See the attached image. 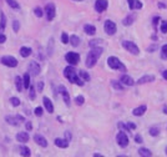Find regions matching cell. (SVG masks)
I'll use <instances>...</instances> for the list:
<instances>
[{
	"label": "cell",
	"mask_w": 167,
	"mask_h": 157,
	"mask_svg": "<svg viewBox=\"0 0 167 157\" xmlns=\"http://www.w3.org/2000/svg\"><path fill=\"white\" fill-rule=\"evenodd\" d=\"M161 32H164V34L167 32V21H162L161 23Z\"/></svg>",
	"instance_id": "46"
},
{
	"label": "cell",
	"mask_w": 167,
	"mask_h": 157,
	"mask_svg": "<svg viewBox=\"0 0 167 157\" xmlns=\"http://www.w3.org/2000/svg\"><path fill=\"white\" fill-rule=\"evenodd\" d=\"M43 102H44V107L46 109V111L49 114H52L54 112V105H52V102L51 100H50L49 97H43Z\"/></svg>",
	"instance_id": "14"
},
{
	"label": "cell",
	"mask_w": 167,
	"mask_h": 157,
	"mask_svg": "<svg viewBox=\"0 0 167 157\" xmlns=\"http://www.w3.org/2000/svg\"><path fill=\"white\" fill-rule=\"evenodd\" d=\"M127 125H128V127H130L131 130H135V129H136V125H135L133 122H131V121H128V122H127Z\"/></svg>",
	"instance_id": "53"
},
{
	"label": "cell",
	"mask_w": 167,
	"mask_h": 157,
	"mask_svg": "<svg viewBox=\"0 0 167 157\" xmlns=\"http://www.w3.org/2000/svg\"><path fill=\"white\" fill-rule=\"evenodd\" d=\"M34 141L39 145V146L41 147H48V141H46V138L44 137V136H41L39 134H36L34 135Z\"/></svg>",
	"instance_id": "13"
},
{
	"label": "cell",
	"mask_w": 167,
	"mask_h": 157,
	"mask_svg": "<svg viewBox=\"0 0 167 157\" xmlns=\"http://www.w3.org/2000/svg\"><path fill=\"white\" fill-rule=\"evenodd\" d=\"M107 65L110 66L111 69H114V70H119V71L126 72V66L121 63L120 59H117L116 56H110V57H108V59H107Z\"/></svg>",
	"instance_id": "3"
},
{
	"label": "cell",
	"mask_w": 167,
	"mask_h": 157,
	"mask_svg": "<svg viewBox=\"0 0 167 157\" xmlns=\"http://www.w3.org/2000/svg\"><path fill=\"white\" fill-rule=\"evenodd\" d=\"M12 30L15 32H18L20 30V24H19L18 20H14V21H12Z\"/></svg>",
	"instance_id": "41"
},
{
	"label": "cell",
	"mask_w": 167,
	"mask_h": 157,
	"mask_svg": "<svg viewBox=\"0 0 167 157\" xmlns=\"http://www.w3.org/2000/svg\"><path fill=\"white\" fill-rule=\"evenodd\" d=\"M23 85L25 89L30 87V74L29 72H25L24 76H23Z\"/></svg>",
	"instance_id": "23"
},
{
	"label": "cell",
	"mask_w": 167,
	"mask_h": 157,
	"mask_svg": "<svg viewBox=\"0 0 167 157\" xmlns=\"http://www.w3.org/2000/svg\"><path fill=\"white\" fill-rule=\"evenodd\" d=\"M75 102H76V105L81 106V105H84V102H85V97H84L82 95H79V96L75 97Z\"/></svg>",
	"instance_id": "34"
},
{
	"label": "cell",
	"mask_w": 167,
	"mask_h": 157,
	"mask_svg": "<svg viewBox=\"0 0 167 157\" xmlns=\"http://www.w3.org/2000/svg\"><path fill=\"white\" fill-rule=\"evenodd\" d=\"M74 1H84V0H74Z\"/></svg>",
	"instance_id": "60"
},
{
	"label": "cell",
	"mask_w": 167,
	"mask_h": 157,
	"mask_svg": "<svg viewBox=\"0 0 167 157\" xmlns=\"http://www.w3.org/2000/svg\"><path fill=\"white\" fill-rule=\"evenodd\" d=\"M165 151H166V155H167V147H166V150H165Z\"/></svg>",
	"instance_id": "61"
},
{
	"label": "cell",
	"mask_w": 167,
	"mask_h": 157,
	"mask_svg": "<svg viewBox=\"0 0 167 157\" xmlns=\"http://www.w3.org/2000/svg\"><path fill=\"white\" fill-rule=\"evenodd\" d=\"M43 87H44V82H43V81H40V82H39V85H37V91L41 92V91H43Z\"/></svg>",
	"instance_id": "51"
},
{
	"label": "cell",
	"mask_w": 167,
	"mask_h": 157,
	"mask_svg": "<svg viewBox=\"0 0 167 157\" xmlns=\"http://www.w3.org/2000/svg\"><path fill=\"white\" fill-rule=\"evenodd\" d=\"M158 49V45L157 44H152V45H150V46L147 48V51L148 52H153L155 50H157Z\"/></svg>",
	"instance_id": "44"
},
{
	"label": "cell",
	"mask_w": 167,
	"mask_h": 157,
	"mask_svg": "<svg viewBox=\"0 0 167 157\" xmlns=\"http://www.w3.org/2000/svg\"><path fill=\"white\" fill-rule=\"evenodd\" d=\"M6 41V36L4 35V34H1V32H0V44H4Z\"/></svg>",
	"instance_id": "50"
},
{
	"label": "cell",
	"mask_w": 167,
	"mask_h": 157,
	"mask_svg": "<svg viewBox=\"0 0 167 157\" xmlns=\"http://www.w3.org/2000/svg\"><path fill=\"white\" fill-rule=\"evenodd\" d=\"M57 92H59L61 96H62V98H64V102L66 105H70V96H69V92H68V90L65 89V86H62V85H60L59 87H57Z\"/></svg>",
	"instance_id": "12"
},
{
	"label": "cell",
	"mask_w": 167,
	"mask_h": 157,
	"mask_svg": "<svg viewBox=\"0 0 167 157\" xmlns=\"http://www.w3.org/2000/svg\"><path fill=\"white\" fill-rule=\"evenodd\" d=\"M25 127H26V130H28V131H31V130H32V125H31V122H26V123H25Z\"/></svg>",
	"instance_id": "52"
},
{
	"label": "cell",
	"mask_w": 167,
	"mask_h": 157,
	"mask_svg": "<svg viewBox=\"0 0 167 157\" xmlns=\"http://www.w3.org/2000/svg\"><path fill=\"white\" fill-rule=\"evenodd\" d=\"M84 31H85L87 35H95L96 34V28L94 25H90V24H86V25L84 26Z\"/></svg>",
	"instance_id": "21"
},
{
	"label": "cell",
	"mask_w": 167,
	"mask_h": 157,
	"mask_svg": "<svg viewBox=\"0 0 167 157\" xmlns=\"http://www.w3.org/2000/svg\"><path fill=\"white\" fill-rule=\"evenodd\" d=\"M16 140H18L19 142H28L29 141V134L28 132H19L18 135H16Z\"/></svg>",
	"instance_id": "19"
},
{
	"label": "cell",
	"mask_w": 167,
	"mask_h": 157,
	"mask_svg": "<svg viewBox=\"0 0 167 157\" xmlns=\"http://www.w3.org/2000/svg\"><path fill=\"white\" fill-rule=\"evenodd\" d=\"M65 59L70 65H72V66L77 65L79 63H80V55H79L77 52H74V51H69L65 55Z\"/></svg>",
	"instance_id": "6"
},
{
	"label": "cell",
	"mask_w": 167,
	"mask_h": 157,
	"mask_svg": "<svg viewBox=\"0 0 167 157\" xmlns=\"http://www.w3.org/2000/svg\"><path fill=\"white\" fill-rule=\"evenodd\" d=\"M108 6V1L107 0H96L95 1V10L97 13H104Z\"/></svg>",
	"instance_id": "10"
},
{
	"label": "cell",
	"mask_w": 167,
	"mask_h": 157,
	"mask_svg": "<svg viewBox=\"0 0 167 157\" xmlns=\"http://www.w3.org/2000/svg\"><path fill=\"white\" fill-rule=\"evenodd\" d=\"M162 110H164V114L167 115V105H165V106H164V109H162Z\"/></svg>",
	"instance_id": "57"
},
{
	"label": "cell",
	"mask_w": 167,
	"mask_h": 157,
	"mask_svg": "<svg viewBox=\"0 0 167 157\" xmlns=\"http://www.w3.org/2000/svg\"><path fill=\"white\" fill-rule=\"evenodd\" d=\"M31 48H28V46H23L21 49H20V55H21L23 57H28V56H30L31 55Z\"/></svg>",
	"instance_id": "22"
},
{
	"label": "cell",
	"mask_w": 167,
	"mask_h": 157,
	"mask_svg": "<svg viewBox=\"0 0 167 157\" xmlns=\"http://www.w3.org/2000/svg\"><path fill=\"white\" fill-rule=\"evenodd\" d=\"M161 57L164 60H167V44L161 48Z\"/></svg>",
	"instance_id": "37"
},
{
	"label": "cell",
	"mask_w": 167,
	"mask_h": 157,
	"mask_svg": "<svg viewBox=\"0 0 167 157\" xmlns=\"http://www.w3.org/2000/svg\"><path fill=\"white\" fill-rule=\"evenodd\" d=\"M135 21V16L133 15H128L127 18H125L124 19V21H122V24L125 26H130V25H132V23Z\"/></svg>",
	"instance_id": "27"
},
{
	"label": "cell",
	"mask_w": 167,
	"mask_h": 157,
	"mask_svg": "<svg viewBox=\"0 0 167 157\" xmlns=\"http://www.w3.org/2000/svg\"><path fill=\"white\" fill-rule=\"evenodd\" d=\"M116 29H117V26H116V24L112 20H106L104 23V30H105L107 35H114L116 32Z\"/></svg>",
	"instance_id": "9"
},
{
	"label": "cell",
	"mask_w": 167,
	"mask_h": 157,
	"mask_svg": "<svg viewBox=\"0 0 167 157\" xmlns=\"http://www.w3.org/2000/svg\"><path fill=\"white\" fill-rule=\"evenodd\" d=\"M135 141H136V143H142L144 142L142 136H141V135H136L135 136Z\"/></svg>",
	"instance_id": "48"
},
{
	"label": "cell",
	"mask_w": 167,
	"mask_h": 157,
	"mask_svg": "<svg viewBox=\"0 0 167 157\" xmlns=\"http://www.w3.org/2000/svg\"><path fill=\"white\" fill-rule=\"evenodd\" d=\"M122 48L125 49V50H127L128 52H131L132 55H139V54H140L139 46H137L133 41H128V40L122 41Z\"/></svg>",
	"instance_id": "4"
},
{
	"label": "cell",
	"mask_w": 167,
	"mask_h": 157,
	"mask_svg": "<svg viewBox=\"0 0 167 157\" xmlns=\"http://www.w3.org/2000/svg\"><path fill=\"white\" fill-rule=\"evenodd\" d=\"M162 76H164V78H166V80H167V70H165V71L162 72Z\"/></svg>",
	"instance_id": "56"
},
{
	"label": "cell",
	"mask_w": 167,
	"mask_h": 157,
	"mask_svg": "<svg viewBox=\"0 0 167 157\" xmlns=\"http://www.w3.org/2000/svg\"><path fill=\"white\" fill-rule=\"evenodd\" d=\"M36 96V94H35V89H34V86H30V98L31 100H34Z\"/></svg>",
	"instance_id": "47"
},
{
	"label": "cell",
	"mask_w": 167,
	"mask_h": 157,
	"mask_svg": "<svg viewBox=\"0 0 167 157\" xmlns=\"http://www.w3.org/2000/svg\"><path fill=\"white\" fill-rule=\"evenodd\" d=\"M0 63L4 66H8V67H15V66H18V60H16L14 56H10V55L3 56L1 59H0Z\"/></svg>",
	"instance_id": "5"
},
{
	"label": "cell",
	"mask_w": 167,
	"mask_h": 157,
	"mask_svg": "<svg viewBox=\"0 0 167 157\" xmlns=\"http://www.w3.org/2000/svg\"><path fill=\"white\" fill-rule=\"evenodd\" d=\"M139 155L142 156V157H151L152 156V152L148 150V148H145V147H141L139 150Z\"/></svg>",
	"instance_id": "25"
},
{
	"label": "cell",
	"mask_w": 167,
	"mask_h": 157,
	"mask_svg": "<svg viewBox=\"0 0 167 157\" xmlns=\"http://www.w3.org/2000/svg\"><path fill=\"white\" fill-rule=\"evenodd\" d=\"M55 146L60 147V148H66L69 147V141L68 140H64V138H55Z\"/></svg>",
	"instance_id": "18"
},
{
	"label": "cell",
	"mask_w": 167,
	"mask_h": 157,
	"mask_svg": "<svg viewBox=\"0 0 167 157\" xmlns=\"http://www.w3.org/2000/svg\"><path fill=\"white\" fill-rule=\"evenodd\" d=\"M5 121L9 123V125H11V126H18L19 125L18 116H6L5 117Z\"/></svg>",
	"instance_id": "20"
},
{
	"label": "cell",
	"mask_w": 167,
	"mask_h": 157,
	"mask_svg": "<svg viewBox=\"0 0 167 157\" xmlns=\"http://www.w3.org/2000/svg\"><path fill=\"white\" fill-rule=\"evenodd\" d=\"M34 14H35V16H37V18H41V16H43V10H41L40 6H36L35 8V9H34Z\"/></svg>",
	"instance_id": "40"
},
{
	"label": "cell",
	"mask_w": 167,
	"mask_h": 157,
	"mask_svg": "<svg viewBox=\"0 0 167 157\" xmlns=\"http://www.w3.org/2000/svg\"><path fill=\"white\" fill-rule=\"evenodd\" d=\"M153 81H155V76L153 75H144L142 77H140L137 80V84L144 85V84H147V82H153Z\"/></svg>",
	"instance_id": "16"
},
{
	"label": "cell",
	"mask_w": 167,
	"mask_h": 157,
	"mask_svg": "<svg viewBox=\"0 0 167 157\" xmlns=\"http://www.w3.org/2000/svg\"><path fill=\"white\" fill-rule=\"evenodd\" d=\"M10 104L14 107H16V106L20 105V100H19L18 97H10Z\"/></svg>",
	"instance_id": "39"
},
{
	"label": "cell",
	"mask_w": 167,
	"mask_h": 157,
	"mask_svg": "<svg viewBox=\"0 0 167 157\" xmlns=\"http://www.w3.org/2000/svg\"><path fill=\"white\" fill-rule=\"evenodd\" d=\"M117 126H119V129L121 131H125V132H131V129L128 127L127 123H125V122H119L117 123Z\"/></svg>",
	"instance_id": "31"
},
{
	"label": "cell",
	"mask_w": 167,
	"mask_h": 157,
	"mask_svg": "<svg viewBox=\"0 0 167 157\" xmlns=\"http://www.w3.org/2000/svg\"><path fill=\"white\" fill-rule=\"evenodd\" d=\"M6 3L9 4V6L12 8V9H19V8H20L19 3L16 1V0H6Z\"/></svg>",
	"instance_id": "33"
},
{
	"label": "cell",
	"mask_w": 167,
	"mask_h": 157,
	"mask_svg": "<svg viewBox=\"0 0 167 157\" xmlns=\"http://www.w3.org/2000/svg\"><path fill=\"white\" fill-rule=\"evenodd\" d=\"M128 3V8H130V10H133V0H127Z\"/></svg>",
	"instance_id": "55"
},
{
	"label": "cell",
	"mask_w": 167,
	"mask_h": 157,
	"mask_svg": "<svg viewBox=\"0 0 167 157\" xmlns=\"http://www.w3.org/2000/svg\"><path fill=\"white\" fill-rule=\"evenodd\" d=\"M94 157H102V155H100V154H94Z\"/></svg>",
	"instance_id": "59"
},
{
	"label": "cell",
	"mask_w": 167,
	"mask_h": 157,
	"mask_svg": "<svg viewBox=\"0 0 167 157\" xmlns=\"http://www.w3.org/2000/svg\"><path fill=\"white\" fill-rule=\"evenodd\" d=\"M50 49H48V54H49V56H51L52 55V46H54V39L51 38L50 39Z\"/></svg>",
	"instance_id": "45"
},
{
	"label": "cell",
	"mask_w": 167,
	"mask_h": 157,
	"mask_svg": "<svg viewBox=\"0 0 167 157\" xmlns=\"http://www.w3.org/2000/svg\"><path fill=\"white\" fill-rule=\"evenodd\" d=\"M116 141H117V145L120 147H127V145H128V137H127V135L125 134V131H120L117 136H116Z\"/></svg>",
	"instance_id": "7"
},
{
	"label": "cell",
	"mask_w": 167,
	"mask_h": 157,
	"mask_svg": "<svg viewBox=\"0 0 167 157\" xmlns=\"http://www.w3.org/2000/svg\"><path fill=\"white\" fill-rule=\"evenodd\" d=\"M15 86H16V89H18L19 92L23 90V87H24V85H23V78L20 77V76H16V77H15Z\"/></svg>",
	"instance_id": "28"
},
{
	"label": "cell",
	"mask_w": 167,
	"mask_h": 157,
	"mask_svg": "<svg viewBox=\"0 0 167 157\" xmlns=\"http://www.w3.org/2000/svg\"><path fill=\"white\" fill-rule=\"evenodd\" d=\"M142 8V3L140 0H133V9H141Z\"/></svg>",
	"instance_id": "43"
},
{
	"label": "cell",
	"mask_w": 167,
	"mask_h": 157,
	"mask_svg": "<svg viewBox=\"0 0 167 157\" xmlns=\"http://www.w3.org/2000/svg\"><path fill=\"white\" fill-rule=\"evenodd\" d=\"M111 85H112V87H114V89L120 90V91H122V90L125 89V87H124V85L121 84V82L116 81V80H111Z\"/></svg>",
	"instance_id": "30"
},
{
	"label": "cell",
	"mask_w": 167,
	"mask_h": 157,
	"mask_svg": "<svg viewBox=\"0 0 167 157\" xmlns=\"http://www.w3.org/2000/svg\"><path fill=\"white\" fill-rule=\"evenodd\" d=\"M120 81L122 82V84L125 85V86H133L135 85V81H133V78L131 77V76H128V75H122L121 76V78H120Z\"/></svg>",
	"instance_id": "15"
},
{
	"label": "cell",
	"mask_w": 167,
	"mask_h": 157,
	"mask_svg": "<svg viewBox=\"0 0 167 157\" xmlns=\"http://www.w3.org/2000/svg\"><path fill=\"white\" fill-rule=\"evenodd\" d=\"M19 151H20V155H21V156H30L31 155L29 147H26V146H20L19 147Z\"/></svg>",
	"instance_id": "29"
},
{
	"label": "cell",
	"mask_w": 167,
	"mask_h": 157,
	"mask_svg": "<svg viewBox=\"0 0 167 157\" xmlns=\"http://www.w3.org/2000/svg\"><path fill=\"white\" fill-rule=\"evenodd\" d=\"M34 114H35V116H37V117L43 116V114H44V110H43V107L37 106V107H36V109L34 110Z\"/></svg>",
	"instance_id": "38"
},
{
	"label": "cell",
	"mask_w": 167,
	"mask_h": 157,
	"mask_svg": "<svg viewBox=\"0 0 167 157\" xmlns=\"http://www.w3.org/2000/svg\"><path fill=\"white\" fill-rule=\"evenodd\" d=\"M101 39H94V40H91L90 43H89V46L90 48H96V46H99V44L101 43Z\"/></svg>",
	"instance_id": "36"
},
{
	"label": "cell",
	"mask_w": 167,
	"mask_h": 157,
	"mask_svg": "<svg viewBox=\"0 0 167 157\" xmlns=\"http://www.w3.org/2000/svg\"><path fill=\"white\" fill-rule=\"evenodd\" d=\"M45 15H46V19L48 21H51L54 20L56 15V10H55V5H54L52 3H49L46 6H45Z\"/></svg>",
	"instance_id": "8"
},
{
	"label": "cell",
	"mask_w": 167,
	"mask_h": 157,
	"mask_svg": "<svg viewBox=\"0 0 167 157\" xmlns=\"http://www.w3.org/2000/svg\"><path fill=\"white\" fill-rule=\"evenodd\" d=\"M79 76H80L81 80H84V81H89L90 80V75L86 71H84V70H80V71H79Z\"/></svg>",
	"instance_id": "32"
},
{
	"label": "cell",
	"mask_w": 167,
	"mask_h": 157,
	"mask_svg": "<svg viewBox=\"0 0 167 157\" xmlns=\"http://www.w3.org/2000/svg\"><path fill=\"white\" fill-rule=\"evenodd\" d=\"M64 76L68 78L71 84L79 85V86H84V80H81V77L77 75V71L74 69L72 65L64 69Z\"/></svg>",
	"instance_id": "2"
},
{
	"label": "cell",
	"mask_w": 167,
	"mask_h": 157,
	"mask_svg": "<svg viewBox=\"0 0 167 157\" xmlns=\"http://www.w3.org/2000/svg\"><path fill=\"white\" fill-rule=\"evenodd\" d=\"M104 52V49L100 48V46H96V48H91V50L89 51V54H87L86 56V66L89 69L94 67V66L96 65V63H97V60L100 59V56L102 55Z\"/></svg>",
	"instance_id": "1"
},
{
	"label": "cell",
	"mask_w": 167,
	"mask_h": 157,
	"mask_svg": "<svg viewBox=\"0 0 167 157\" xmlns=\"http://www.w3.org/2000/svg\"><path fill=\"white\" fill-rule=\"evenodd\" d=\"M69 43L71 44L74 48H76V46H79V44H80V38H79L77 35H72L69 38Z\"/></svg>",
	"instance_id": "24"
},
{
	"label": "cell",
	"mask_w": 167,
	"mask_h": 157,
	"mask_svg": "<svg viewBox=\"0 0 167 157\" xmlns=\"http://www.w3.org/2000/svg\"><path fill=\"white\" fill-rule=\"evenodd\" d=\"M158 134H160V129H158L157 126H152L151 129H150V135L153 136V137H155V136H157Z\"/></svg>",
	"instance_id": "35"
},
{
	"label": "cell",
	"mask_w": 167,
	"mask_h": 157,
	"mask_svg": "<svg viewBox=\"0 0 167 157\" xmlns=\"http://www.w3.org/2000/svg\"><path fill=\"white\" fill-rule=\"evenodd\" d=\"M65 137H66V140H68V141L70 142V140H71V134H70L69 131H66V132H65Z\"/></svg>",
	"instance_id": "54"
},
{
	"label": "cell",
	"mask_w": 167,
	"mask_h": 157,
	"mask_svg": "<svg viewBox=\"0 0 167 157\" xmlns=\"http://www.w3.org/2000/svg\"><path fill=\"white\" fill-rule=\"evenodd\" d=\"M5 26H6V18L4 15V13H1L0 14V32L5 30Z\"/></svg>",
	"instance_id": "26"
},
{
	"label": "cell",
	"mask_w": 167,
	"mask_h": 157,
	"mask_svg": "<svg viewBox=\"0 0 167 157\" xmlns=\"http://www.w3.org/2000/svg\"><path fill=\"white\" fill-rule=\"evenodd\" d=\"M29 74L32 76H37L40 74V65L36 63V61H31L30 64H29Z\"/></svg>",
	"instance_id": "11"
},
{
	"label": "cell",
	"mask_w": 167,
	"mask_h": 157,
	"mask_svg": "<svg viewBox=\"0 0 167 157\" xmlns=\"http://www.w3.org/2000/svg\"><path fill=\"white\" fill-rule=\"evenodd\" d=\"M158 6H160V8H166V5H165V4H162V3L158 4Z\"/></svg>",
	"instance_id": "58"
},
{
	"label": "cell",
	"mask_w": 167,
	"mask_h": 157,
	"mask_svg": "<svg viewBox=\"0 0 167 157\" xmlns=\"http://www.w3.org/2000/svg\"><path fill=\"white\" fill-rule=\"evenodd\" d=\"M146 110H147V106L141 105V106H139V107H136V109L132 110V115H133V116H142V115L146 112Z\"/></svg>",
	"instance_id": "17"
},
{
	"label": "cell",
	"mask_w": 167,
	"mask_h": 157,
	"mask_svg": "<svg viewBox=\"0 0 167 157\" xmlns=\"http://www.w3.org/2000/svg\"><path fill=\"white\" fill-rule=\"evenodd\" d=\"M61 41H62V44H68L69 43V35L66 34V32H62V34H61Z\"/></svg>",
	"instance_id": "42"
},
{
	"label": "cell",
	"mask_w": 167,
	"mask_h": 157,
	"mask_svg": "<svg viewBox=\"0 0 167 157\" xmlns=\"http://www.w3.org/2000/svg\"><path fill=\"white\" fill-rule=\"evenodd\" d=\"M160 20H161V19H160V16H155V18H153V20H152V25L156 28V26H157V24H158V21H160Z\"/></svg>",
	"instance_id": "49"
}]
</instances>
